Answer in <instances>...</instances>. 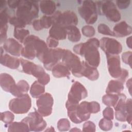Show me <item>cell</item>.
<instances>
[{
  "instance_id": "24",
  "label": "cell",
  "mask_w": 132,
  "mask_h": 132,
  "mask_svg": "<svg viewBox=\"0 0 132 132\" xmlns=\"http://www.w3.org/2000/svg\"><path fill=\"white\" fill-rule=\"evenodd\" d=\"M53 75L57 78L68 77L70 75V71L62 62H59L52 69Z\"/></svg>"
},
{
  "instance_id": "16",
  "label": "cell",
  "mask_w": 132,
  "mask_h": 132,
  "mask_svg": "<svg viewBox=\"0 0 132 132\" xmlns=\"http://www.w3.org/2000/svg\"><path fill=\"white\" fill-rule=\"evenodd\" d=\"M126 96L123 93L120 94L119 99L114 106L116 110L115 116L116 119L119 121L124 122L126 121L127 113L126 108Z\"/></svg>"
},
{
  "instance_id": "11",
  "label": "cell",
  "mask_w": 132,
  "mask_h": 132,
  "mask_svg": "<svg viewBox=\"0 0 132 132\" xmlns=\"http://www.w3.org/2000/svg\"><path fill=\"white\" fill-rule=\"evenodd\" d=\"M87 95V90L85 87L79 81H75L73 84L68 93L66 103L78 104L81 100L85 98Z\"/></svg>"
},
{
  "instance_id": "31",
  "label": "cell",
  "mask_w": 132,
  "mask_h": 132,
  "mask_svg": "<svg viewBox=\"0 0 132 132\" xmlns=\"http://www.w3.org/2000/svg\"><path fill=\"white\" fill-rule=\"evenodd\" d=\"M120 93H107L102 97V102L107 106L114 107L119 99Z\"/></svg>"
},
{
  "instance_id": "19",
  "label": "cell",
  "mask_w": 132,
  "mask_h": 132,
  "mask_svg": "<svg viewBox=\"0 0 132 132\" xmlns=\"http://www.w3.org/2000/svg\"><path fill=\"white\" fill-rule=\"evenodd\" d=\"M112 31L114 36L123 37L131 34L132 28L126 22L122 21L114 26Z\"/></svg>"
},
{
  "instance_id": "36",
  "label": "cell",
  "mask_w": 132,
  "mask_h": 132,
  "mask_svg": "<svg viewBox=\"0 0 132 132\" xmlns=\"http://www.w3.org/2000/svg\"><path fill=\"white\" fill-rule=\"evenodd\" d=\"M9 22L15 28H24L26 26V24L24 21L16 16L10 17Z\"/></svg>"
},
{
  "instance_id": "6",
  "label": "cell",
  "mask_w": 132,
  "mask_h": 132,
  "mask_svg": "<svg viewBox=\"0 0 132 132\" xmlns=\"http://www.w3.org/2000/svg\"><path fill=\"white\" fill-rule=\"evenodd\" d=\"M53 25H57L66 28L68 26H76L78 23L76 14L72 11L68 10L61 12L57 11L51 16Z\"/></svg>"
},
{
  "instance_id": "45",
  "label": "cell",
  "mask_w": 132,
  "mask_h": 132,
  "mask_svg": "<svg viewBox=\"0 0 132 132\" xmlns=\"http://www.w3.org/2000/svg\"><path fill=\"white\" fill-rule=\"evenodd\" d=\"M130 3V1H124L119 0V1H116L117 5L120 9H124L127 8L129 6Z\"/></svg>"
},
{
  "instance_id": "1",
  "label": "cell",
  "mask_w": 132,
  "mask_h": 132,
  "mask_svg": "<svg viewBox=\"0 0 132 132\" xmlns=\"http://www.w3.org/2000/svg\"><path fill=\"white\" fill-rule=\"evenodd\" d=\"M100 41L92 38L85 43H80L73 47L74 52L78 55L84 56L85 61L90 66L97 67L100 62V55L98 51Z\"/></svg>"
},
{
  "instance_id": "20",
  "label": "cell",
  "mask_w": 132,
  "mask_h": 132,
  "mask_svg": "<svg viewBox=\"0 0 132 132\" xmlns=\"http://www.w3.org/2000/svg\"><path fill=\"white\" fill-rule=\"evenodd\" d=\"M0 62L2 65L11 69H18L21 63L19 59L7 54H1Z\"/></svg>"
},
{
  "instance_id": "14",
  "label": "cell",
  "mask_w": 132,
  "mask_h": 132,
  "mask_svg": "<svg viewBox=\"0 0 132 132\" xmlns=\"http://www.w3.org/2000/svg\"><path fill=\"white\" fill-rule=\"evenodd\" d=\"M23 120L27 123L30 131H42L47 125L42 116L37 111L29 113L28 116L24 118Z\"/></svg>"
},
{
  "instance_id": "49",
  "label": "cell",
  "mask_w": 132,
  "mask_h": 132,
  "mask_svg": "<svg viewBox=\"0 0 132 132\" xmlns=\"http://www.w3.org/2000/svg\"><path fill=\"white\" fill-rule=\"evenodd\" d=\"M126 86L128 89H129V91L130 94H131V79L130 78L127 80L126 83Z\"/></svg>"
},
{
  "instance_id": "32",
  "label": "cell",
  "mask_w": 132,
  "mask_h": 132,
  "mask_svg": "<svg viewBox=\"0 0 132 132\" xmlns=\"http://www.w3.org/2000/svg\"><path fill=\"white\" fill-rule=\"evenodd\" d=\"M14 37L20 42L23 43L25 39L29 36V31L24 28H14Z\"/></svg>"
},
{
  "instance_id": "4",
  "label": "cell",
  "mask_w": 132,
  "mask_h": 132,
  "mask_svg": "<svg viewBox=\"0 0 132 132\" xmlns=\"http://www.w3.org/2000/svg\"><path fill=\"white\" fill-rule=\"evenodd\" d=\"M20 60L24 73L36 77L38 81L44 86L49 82L50 76L45 72L42 67L26 59L21 58Z\"/></svg>"
},
{
  "instance_id": "23",
  "label": "cell",
  "mask_w": 132,
  "mask_h": 132,
  "mask_svg": "<svg viewBox=\"0 0 132 132\" xmlns=\"http://www.w3.org/2000/svg\"><path fill=\"white\" fill-rule=\"evenodd\" d=\"M49 36L57 40H64L67 37L66 28L57 25H53L49 30Z\"/></svg>"
},
{
  "instance_id": "34",
  "label": "cell",
  "mask_w": 132,
  "mask_h": 132,
  "mask_svg": "<svg viewBox=\"0 0 132 132\" xmlns=\"http://www.w3.org/2000/svg\"><path fill=\"white\" fill-rule=\"evenodd\" d=\"M14 119V114L10 111H6L1 113V120L6 124L11 123Z\"/></svg>"
},
{
  "instance_id": "35",
  "label": "cell",
  "mask_w": 132,
  "mask_h": 132,
  "mask_svg": "<svg viewBox=\"0 0 132 132\" xmlns=\"http://www.w3.org/2000/svg\"><path fill=\"white\" fill-rule=\"evenodd\" d=\"M98 126L102 130L104 131H108L112 128L113 122L111 120L103 118L100 121Z\"/></svg>"
},
{
  "instance_id": "9",
  "label": "cell",
  "mask_w": 132,
  "mask_h": 132,
  "mask_svg": "<svg viewBox=\"0 0 132 132\" xmlns=\"http://www.w3.org/2000/svg\"><path fill=\"white\" fill-rule=\"evenodd\" d=\"M31 106V98L27 93H25L22 96L11 100L9 103V109L16 114L27 113L30 109Z\"/></svg>"
},
{
  "instance_id": "18",
  "label": "cell",
  "mask_w": 132,
  "mask_h": 132,
  "mask_svg": "<svg viewBox=\"0 0 132 132\" xmlns=\"http://www.w3.org/2000/svg\"><path fill=\"white\" fill-rule=\"evenodd\" d=\"M82 68L80 76H85L91 80H95L99 77V73L96 68L89 65L85 61H82Z\"/></svg>"
},
{
  "instance_id": "41",
  "label": "cell",
  "mask_w": 132,
  "mask_h": 132,
  "mask_svg": "<svg viewBox=\"0 0 132 132\" xmlns=\"http://www.w3.org/2000/svg\"><path fill=\"white\" fill-rule=\"evenodd\" d=\"M96 126L94 123L91 121H88L86 122L83 124L82 131H95Z\"/></svg>"
},
{
  "instance_id": "48",
  "label": "cell",
  "mask_w": 132,
  "mask_h": 132,
  "mask_svg": "<svg viewBox=\"0 0 132 132\" xmlns=\"http://www.w3.org/2000/svg\"><path fill=\"white\" fill-rule=\"evenodd\" d=\"M131 37H132L131 36H130L126 39L127 45L130 48H131V46H132L131 45Z\"/></svg>"
},
{
  "instance_id": "38",
  "label": "cell",
  "mask_w": 132,
  "mask_h": 132,
  "mask_svg": "<svg viewBox=\"0 0 132 132\" xmlns=\"http://www.w3.org/2000/svg\"><path fill=\"white\" fill-rule=\"evenodd\" d=\"M82 34L87 37H92L95 34L94 27L91 25H85L81 28Z\"/></svg>"
},
{
  "instance_id": "29",
  "label": "cell",
  "mask_w": 132,
  "mask_h": 132,
  "mask_svg": "<svg viewBox=\"0 0 132 132\" xmlns=\"http://www.w3.org/2000/svg\"><path fill=\"white\" fill-rule=\"evenodd\" d=\"M8 131H30L27 123L23 120L21 122H12L9 124Z\"/></svg>"
},
{
  "instance_id": "26",
  "label": "cell",
  "mask_w": 132,
  "mask_h": 132,
  "mask_svg": "<svg viewBox=\"0 0 132 132\" xmlns=\"http://www.w3.org/2000/svg\"><path fill=\"white\" fill-rule=\"evenodd\" d=\"M39 7L41 11L46 15H51L55 13L56 4L52 1H41L40 2Z\"/></svg>"
},
{
  "instance_id": "17",
  "label": "cell",
  "mask_w": 132,
  "mask_h": 132,
  "mask_svg": "<svg viewBox=\"0 0 132 132\" xmlns=\"http://www.w3.org/2000/svg\"><path fill=\"white\" fill-rule=\"evenodd\" d=\"M3 48L9 54L19 57L21 55V52L23 47L15 39L8 38L4 43Z\"/></svg>"
},
{
  "instance_id": "12",
  "label": "cell",
  "mask_w": 132,
  "mask_h": 132,
  "mask_svg": "<svg viewBox=\"0 0 132 132\" xmlns=\"http://www.w3.org/2000/svg\"><path fill=\"white\" fill-rule=\"evenodd\" d=\"M53 104L52 95L49 93H44L39 97L36 101L37 111L42 117H47L52 112Z\"/></svg>"
},
{
  "instance_id": "10",
  "label": "cell",
  "mask_w": 132,
  "mask_h": 132,
  "mask_svg": "<svg viewBox=\"0 0 132 132\" xmlns=\"http://www.w3.org/2000/svg\"><path fill=\"white\" fill-rule=\"evenodd\" d=\"M65 49L61 48H48L41 62L44 67L47 70H52V69L62 59Z\"/></svg>"
},
{
  "instance_id": "42",
  "label": "cell",
  "mask_w": 132,
  "mask_h": 132,
  "mask_svg": "<svg viewBox=\"0 0 132 132\" xmlns=\"http://www.w3.org/2000/svg\"><path fill=\"white\" fill-rule=\"evenodd\" d=\"M131 52L128 51L123 53L122 55V61L131 67Z\"/></svg>"
},
{
  "instance_id": "43",
  "label": "cell",
  "mask_w": 132,
  "mask_h": 132,
  "mask_svg": "<svg viewBox=\"0 0 132 132\" xmlns=\"http://www.w3.org/2000/svg\"><path fill=\"white\" fill-rule=\"evenodd\" d=\"M89 106L91 113H96L100 111V105L95 101L89 102Z\"/></svg>"
},
{
  "instance_id": "13",
  "label": "cell",
  "mask_w": 132,
  "mask_h": 132,
  "mask_svg": "<svg viewBox=\"0 0 132 132\" xmlns=\"http://www.w3.org/2000/svg\"><path fill=\"white\" fill-rule=\"evenodd\" d=\"M100 46L107 55H118L122 51L121 44L113 38L105 37L100 40Z\"/></svg>"
},
{
  "instance_id": "21",
  "label": "cell",
  "mask_w": 132,
  "mask_h": 132,
  "mask_svg": "<svg viewBox=\"0 0 132 132\" xmlns=\"http://www.w3.org/2000/svg\"><path fill=\"white\" fill-rule=\"evenodd\" d=\"M29 89V85L28 83L25 80H21L15 84L10 92L16 97L22 96L24 94L26 93Z\"/></svg>"
},
{
  "instance_id": "3",
  "label": "cell",
  "mask_w": 132,
  "mask_h": 132,
  "mask_svg": "<svg viewBox=\"0 0 132 132\" xmlns=\"http://www.w3.org/2000/svg\"><path fill=\"white\" fill-rule=\"evenodd\" d=\"M68 115L72 122L79 124L90 118L91 112L89 102L84 101L78 104H65Z\"/></svg>"
},
{
  "instance_id": "37",
  "label": "cell",
  "mask_w": 132,
  "mask_h": 132,
  "mask_svg": "<svg viewBox=\"0 0 132 132\" xmlns=\"http://www.w3.org/2000/svg\"><path fill=\"white\" fill-rule=\"evenodd\" d=\"M97 30L101 34L108 35L110 36H114L113 31L110 29V28L105 24H100L97 26Z\"/></svg>"
},
{
  "instance_id": "46",
  "label": "cell",
  "mask_w": 132,
  "mask_h": 132,
  "mask_svg": "<svg viewBox=\"0 0 132 132\" xmlns=\"http://www.w3.org/2000/svg\"><path fill=\"white\" fill-rule=\"evenodd\" d=\"M128 71L125 69H122V74L120 77V78L118 79V80H119L120 81H121L122 82H124L126 79L127 78V77L128 76Z\"/></svg>"
},
{
  "instance_id": "27",
  "label": "cell",
  "mask_w": 132,
  "mask_h": 132,
  "mask_svg": "<svg viewBox=\"0 0 132 132\" xmlns=\"http://www.w3.org/2000/svg\"><path fill=\"white\" fill-rule=\"evenodd\" d=\"M124 89L123 82L119 80H111L107 87L106 93H116L119 94Z\"/></svg>"
},
{
  "instance_id": "50",
  "label": "cell",
  "mask_w": 132,
  "mask_h": 132,
  "mask_svg": "<svg viewBox=\"0 0 132 132\" xmlns=\"http://www.w3.org/2000/svg\"><path fill=\"white\" fill-rule=\"evenodd\" d=\"M70 131H80V130L79 129H77L76 127H74V128H72V129H71Z\"/></svg>"
},
{
  "instance_id": "15",
  "label": "cell",
  "mask_w": 132,
  "mask_h": 132,
  "mask_svg": "<svg viewBox=\"0 0 132 132\" xmlns=\"http://www.w3.org/2000/svg\"><path fill=\"white\" fill-rule=\"evenodd\" d=\"M107 62L108 72L111 76L119 79L122 74L120 56L118 55H107Z\"/></svg>"
},
{
  "instance_id": "47",
  "label": "cell",
  "mask_w": 132,
  "mask_h": 132,
  "mask_svg": "<svg viewBox=\"0 0 132 132\" xmlns=\"http://www.w3.org/2000/svg\"><path fill=\"white\" fill-rule=\"evenodd\" d=\"M20 1H7V5L9 6L10 8L11 9H16V8L18 7L19 4H20Z\"/></svg>"
},
{
  "instance_id": "39",
  "label": "cell",
  "mask_w": 132,
  "mask_h": 132,
  "mask_svg": "<svg viewBox=\"0 0 132 132\" xmlns=\"http://www.w3.org/2000/svg\"><path fill=\"white\" fill-rule=\"evenodd\" d=\"M126 108L127 113V117L126 121L129 124L131 122V100L128 98L126 101Z\"/></svg>"
},
{
  "instance_id": "7",
  "label": "cell",
  "mask_w": 132,
  "mask_h": 132,
  "mask_svg": "<svg viewBox=\"0 0 132 132\" xmlns=\"http://www.w3.org/2000/svg\"><path fill=\"white\" fill-rule=\"evenodd\" d=\"M78 11L88 24H94L97 19L96 5L93 1H83L82 5L78 8Z\"/></svg>"
},
{
  "instance_id": "8",
  "label": "cell",
  "mask_w": 132,
  "mask_h": 132,
  "mask_svg": "<svg viewBox=\"0 0 132 132\" xmlns=\"http://www.w3.org/2000/svg\"><path fill=\"white\" fill-rule=\"evenodd\" d=\"M62 62L67 65L74 76L81 77L80 74L82 68V61L77 55L68 50H65Z\"/></svg>"
},
{
  "instance_id": "28",
  "label": "cell",
  "mask_w": 132,
  "mask_h": 132,
  "mask_svg": "<svg viewBox=\"0 0 132 132\" xmlns=\"http://www.w3.org/2000/svg\"><path fill=\"white\" fill-rule=\"evenodd\" d=\"M67 37L68 39L73 42H76L80 40L81 34L78 28L74 25H71L66 28Z\"/></svg>"
},
{
  "instance_id": "25",
  "label": "cell",
  "mask_w": 132,
  "mask_h": 132,
  "mask_svg": "<svg viewBox=\"0 0 132 132\" xmlns=\"http://www.w3.org/2000/svg\"><path fill=\"white\" fill-rule=\"evenodd\" d=\"M15 84L13 78L9 74L3 73L0 75V85L1 88L6 92H10L13 86Z\"/></svg>"
},
{
  "instance_id": "33",
  "label": "cell",
  "mask_w": 132,
  "mask_h": 132,
  "mask_svg": "<svg viewBox=\"0 0 132 132\" xmlns=\"http://www.w3.org/2000/svg\"><path fill=\"white\" fill-rule=\"evenodd\" d=\"M71 126L70 122L67 119L62 118L57 122V128L60 131H68Z\"/></svg>"
},
{
  "instance_id": "44",
  "label": "cell",
  "mask_w": 132,
  "mask_h": 132,
  "mask_svg": "<svg viewBox=\"0 0 132 132\" xmlns=\"http://www.w3.org/2000/svg\"><path fill=\"white\" fill-rule=\"evenodd\" d=\"M46 44L50 48H55L59 44V42L58 40L48 36L46 39Z\"/></svg>"
},
{
  "instance_id": "30",
  "label": "cell",
  "mask_w": 132,
  "mask_h": 132,
  "mask_svg": "<svg viewBox=\"0 0 132 132\" xmlns=\"http://www.w3.org/2000/svg\"><path fill=\"white\" fill-rule=\"evenodd\" d=\"M44 86L39 83L37 80L33 82L30 88V94L34 98H38L44 94Z\"/></svg>"
},
{
  "instance_id": "22",
  "label": "cell",
  "mask_w": 132,
  "mask_h": 132,
  "mask_svg": "<svg viewBox=\"0 0 132 132\" xmlns=\"http://www.w3.org/2000/svg\"><path fill=\"white\" fill-rule=\"evenodd\" d=\"M32 27L35 30L39 31L43 28H49L53 25L51 16L43 15L40 19L35 20L32 23Z\"/></svg>"
},
{
  "instance_id": "40",
  "label": "cell",
  "mask_w": 132,
  "mask_h": 132,
  "mask_svg": "<svg viewBox=\"0 0 132 132\" xmlns=\"http://www.w3.org/2000/svg\"><path fill=\"white\" fill-rule=\"evenodd\" d=\"M103 115L104 118H105L106 119L109 120H113V117H114L113 109L109 106L107 107L103 110Z\"/></svg>"
},
{
  "instance_id": "2",
  "label": "cell",
  "mask_w": 132,
  "mask_h": 132,
  "mask_svg": "<svg viewBox=\"0 0 132 132\" xmlns=\"http://www.w3.org/2000/svg\"><path fill=\"white\" fill-rule=\"evenodd\" d=\"M39 7L36 2L20 1L15 10V16L24 21L26 25L31 24L38 16Z\"/></svg>"
},
{
  "instance_id": "5",
  "label": "cell",
  "mask_w": 132,
  "mask_h": 132,
  "mask_svg": "<svg viewBox=\"0 0 132 132\" xmlns=\"http://www.w3.org/2000/svg\"><path fill=\"white\" fill-rule=\"evenodd\" d=\"M97 12L100 15H105L110 21L117 22L121 20V14L115 4L112 1H99L96 3Z\"/></svg>"
}]
</instances>
